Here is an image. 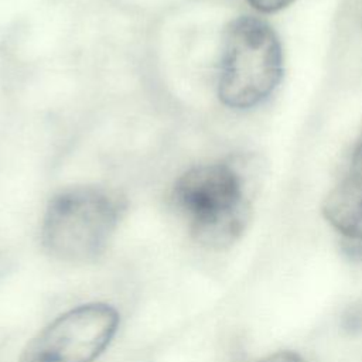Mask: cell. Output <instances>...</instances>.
Segmentation results:
<instances>
[{"label": "cell", "mask_w": 362, "mask_h": 362, "mask_svg": "<svg viewBox=\"0 0 362 362\" xmlns=\"http://www.w3.org/2000/svg\"><path fill=\"white\" fill-rule=\"evenodd\" d=\"M249 191L242 164L222 160L187 170L175 181L171 199L201 245L222 249L232 245L249 222Z\"/></svg>", "instance_id": "1"}, {"label": "cell", "mask_w": 362, "mask_h": 362, "mask_svg": "<svg viewBox=\"0 0 362 362\" xmlns=\"http://www.w3.org/2000/svg\"><path fill=\"white\" fill-rule=\"evenodd\" d=\"M126 199L102 185H75L55 194L42 218L41 242L55 259L83 263L107 247L123 214Z\"/></svg>", "instance_id": "2"}, {"label": "cell", "mask_w": 362, "mask_h": 362, "mask_svg": "<svg viewBox=\"0 0 362 362\" xmlns=\"http://www.w3.org/2000/svg\"><path fill=\"white\" fill-rule=\"evenodd\" d=\"M283 75V52L273 28L263 20L242 16L225 30L218 95L230 109L264 102Z\"/></svg>", "instance_id": "3"}, {"label": "cell", "mask_w": 362, "mask_h": 362, "mask_svg": "<svg viewBox=\"0 0 362 362\" xmlns=\"http://www.w3.org/2000/svg\"><path fill=\"white\" fill-rule=\"evenodd\" d=\"M120 317L109 304L75 307L42 328L18 362H95L113 339Z\"/></svg>", "instance_id": "4"}, {"label": "cell", "mask_w": 362, "mask_h": 362, "mask_svg": "<svg viewBox=\"0 0 362 362\" xmlns=\"http://www.w3.org/2000/svg\"><path fill=\"white\" fill-rule=\"evenodd\" d=\"M338 235L345 255L354 260L362 262V206Z\"/></svg>", "instance_id": "5"}, {"label": "cell", "mask_w": 362, "mask_h": 362, "mask_svg": "<svg viewBox=\"0 0 362 362\" xmlns=\"http://www.w3.org/2000/svg\"><path fill=\"white\" fill-rule=\"evenodd\" d=\"M247 1L262 13H274L287 7L294 0H247Z\"/></svg>", "instance_id": "6"}, {"label": "cell", "mask_w": 362, "mask_h": 362, "mask_svg": "<svg viewBox=\"0 0 362 362\" xmlns=\"http://www.w3.org/2000/svg\"><path fill=\"white\" fill-rule=\"evenodd\" d=\"M257 362H304V361L294 351H277L259 359Z\"/></svg>", "instance_id": "7"}]
</instances>
